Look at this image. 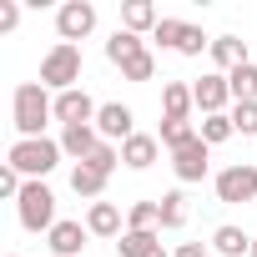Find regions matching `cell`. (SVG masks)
<instances>
[{
	"label": "cell",
	"instance_id": "d590c367",
	"mask_svg": "<svg viewBox=\"0 0 257 257\" xmlns=\"http://www.w3.org/2000/svg\"><path fill=\"white\" fill-rule=\"evenodd\" d=\"M6 257H21V252H6Z\"/></svg>",
	"mask_w": 257,
	"mask_h": 257
},
{
	"label": "cell",
	"instance_id": "3957f363",
	"mask_svg": "<svg viewBox=\"0 0 257 257\" xmlns=\"http://www.w3.org/2000/svg\"><path fill=\"white\" fill-rule=\"evenodd\" d=\"M81 66H86V61H81V46L56 41V46L41 56V86L56 91V96H61V91H76V86H81Z\"/></svg>",
	"mask_w": 257,
	"mask_h": 257
},
{
	"label": "cell",
	"instance_id": "9a60e30c",
	"mask_svg": "<svg viewBox=\"0 0 257 257\" xmlns=\"http://www.w3.org/2000/svg\"><path fill=\"white\" fill-rule=\"evenodd\" d=\"M212 61H217L222 76H232V71L247 66L252 56H247V41H242V36H212Z\"/></svg>",
	"mask_w": 257,
	"mask_h": 257
},
{
	"label": "cell",
	"instance_id": "6da1fadb",
	"mask_svg": "<svg viewBox=\"0 0 257 257\" xmlns=\"http://www.w3.org/2000/svg\"><path fill=\"white\" fill-rule=\"evenodd\" d=\"M11 116H16L21 137H46V126L56 121V96L41 81H21L16 96H11Z\"/></svg>",
	"mask_w": 257,
	"mask_h": 257
},
{
	"label": "cell",
	"instance_id": "d6a6232c",
	"mask_svg": "<svg viewBox=\"0 0 257 257\" xmlns=\"http://www.w3.org/2000/svg\"><path fill=\"white\" fill-rule=\"evenodd\" d=\"M172 257H207V242H177Z\"/></svg>",
	"mask_w": 257,
	"mask_h": 257
},
{
	"label": "cell",
	"instance_id": "277c9868",
	"mask_svg": "<svg viewBox=\"0 0 257 257\" xmlns=\"http://www.w3.org/2000/svg\"><path fill=\"white\" fill-rule=\"evenodd\" d=\"M16 217H21V227L26 232H51L61 217H56V192L46 187V182H26V192H21V202H16Z\"/></svg>",
	"mask_w": 257,
	"mask_h": 257
},
{
	"label": "cell",
	"instance_id": "cb8c5ba5",
	"mask_svg": "<svg viewBox=\"0 0 257 257\" xmlns=\"http://www.w3.org/2000/svg\"><path fill=\"white\" fill-rule=\"evenodd\" d=\"M157 142H162L167 152H182V147H192V142H197V126H192V121H162Z\"/></svg>",
	"mask_w": 257,
	"mask_h": 257
},
{
	"label": "cell",
	"instance_id": "4fadbf2b",
	"mask_svg": "<svg viewBox=\"0 0 257 257\" xmlns=\"http://www.w3.org/2000/svg\"><path fill=\"white\" fill-rule=\"evenodd\" d=\"M192 111H197L192 86L187 81H167L162 86V121H192Z\"/></svg>",
	"mask_w": 257,
	"mask_h": 257
},
{
	"label": "cell",
	"instance_id": "30bf717a",
	"mask_svg": "<svg viewBox=\"0 0 257 257\" xmlns=\"http://www.w3.org/2000/svg\"><path fill=\"white\" fill-rule=\"evenodd\" d=\"M172 172H177V182H202L207 172H212V147L197 137L192 147H182V152H172Z\"/></svg>",
	"mask_w": 257,
	"mask_h": 257
},
{
	"label": "cell",
	"instance_id": "9c48e42d",
	"mask_svg": "<svg viewBox=\"0 0 257 257\" xmlns=\"http://www.w3.org/2000/svg\"><path fill=\"white\" fill-rule=\"evenodd\" d=\"M96 101L76 86V91H61L56 96V121H61V132H66V126H96Z\"/></svg>",
	"mask_w": 257,
	"mask_h": 257
},
{
	"label": "cell",
	"instance_id": "5b68a950",
	"mask_svg": "<svg viewBox=\"0 0 257 257\" xmlns=\"http://www.w3.org/2000/svg\"><path fill=\"white\" fill-rule=\"evenodd\" d=\"M212 192H217V202H227V207L257 202V167H252V162H232V167H222V172L212 177Z\"/></svg>",
	"mask_w": 257,
	"mask_h": 257
},
{
	"label": "cell",
	"instance_id": "603a6c76",
	"mask_svg": "<svg viewBox=\"0 0 257 257\" xmlns=\"http://www.w3.org/2000/svg\"><path fill=\"white\" fill-rule=\"evenodd\" d=\"M126 227L132 232H162V202H132V212H126Z\"/></svg>",
	"mask_w": 257,
	"mask_h": 257
},
{
	"label": "cell",
	"instance_id": "ffe728a7",
	"mask_svg": "<svg viewBox=\"0 0 257 257\" xmlns=\"http://www.w3.org/2000/svg\"><path fill=\"white\" fill-rule=\"evenodd\" d=\"M212 247H217V257H247V252H252V237H247L242 227L222 222V227L212 232Z\"/></svg>",
	"mask_w": 257,
	"mask_h": 257
},
{
	"label": "cell",
	"instance_id": "52a82bcc",
	"mask_svg": "<svg viewBox=\"0 0 257 257\" xmlns=\"http://www.w3.org/2000/svg\"><path fill=\"white\" fill-rule=\"evenodd\" d=\"M96 132H101V142H132L137 137V111L132 106H121V101H101V111H96Z\"/></svg>",
	"mask_w": 257,
	"mask_h": 257
},
{
	"label": "cell",
	"instance_id": "8fae6325",
	"mask_svg": "<svg viewBox=\"0 0 257 257\" xmlns=\"http://www.w3.org/2000/svg\"><path fill=\"white\" fill-rule=\"evenodd\" d=\"M86 237H91V232H86V222L61 217V222L46 232V247H51L56 257H81V252H86Z\"/></svg>",
	"mask_w": 257,
	"mask_h": 257
},
{
	"label": "cell",
	"instance_id": "ba28073f",
	"mask_svg": "<svg viewBox=\"0 0 257 257\" xmlns=\"http://www.w3.org/2000/svg\"><path fill=\"white\" fill-rule=\"evenodd\" d=\"M192 96H197V111H202V116H222V111H232V86H227L222 71H207L202 81H192Z\"/></svg>",
	"mask_w": 257,
	"mask_h": 257
},
{
	"label": "cell",
	"instance_id": "f546056e",
	"mask_svg": "<svg viewBox=\"0 0 257 257\" xmlns=\"http://www.w3.org/2000/svg\"><path fill=\"white\" fill-rule=\"evenodd\" d=\"M152 76H157V56H152V51H142L137 61L121 66V81H152Z\"/></svg>",
	"mask_w": 257,
	"mask_h": 257
},
{
	"label": "cell",
	"instance_id": "83f0119b",
	"mask_svg": "<svg viewBox=\"0 0 257 257\" xmlns=\"http://www.w3.org/2000/svg\"><path fill=\"white\" fill-rule=\"evenodd\" d=\"M182 31H187V21H177V16H162V26L152 31V41H157L162 51H177V46H182Z\"/></svg>",
	"mask_w": 257,
	"mask_h": 257
},
{
	"label": "cell",
	"instance_id": "ac0fdd59",
	"mask_svg": "<svg viewBox=\"0 0 257 257\" xmlns=\"http://www.w3.org/2000/svg\"><path fill=\"white\" fill-rule=\"evenodd\" d=\"M142 51H147V41H142V36H132V31H121V26L106 36V61H111V66H126V61H137Z\"/></svg>",
	"mask_w": 257,
	"mask_h": 257
},
{
	"label": "cell",
	"instance_id": "8992f818",
	"mask_svg": "<svg viewBox=\"0 0 257 257\" xmlns=\"http://www.w3.org/2000/svg\"><path fill=\"white\" fill-rule=\"evenodd\" d=\"M91 31H96V6H91V0H66V6L56 11V36H61L66 46L86 41Z\"/></svg>",
	"mask_w": 257,
	"mask_h": 257
},
{
	"label": "cell",
	"instance_id": "7402d4cb",
	"mask_svg": "<svg viewBox=\"0 0 257 257\" xmlns=\"http://www.w3.org/2000/svg\"><path fill=\"white\" fill-rule=\"evenodd\" d=\"M157 247H162V232H132V227H126L116 237V252L121 257H152Z\"/></svg>",
	"mask_w": 257,
	"mask_h": 257
},
{
	"label": "cell",
	"instance_id": "e575fe53",
	"mask_svg": "<svg viewBox=\"0 0 257 257\" xmlns=\"http://www.w3.org/2000/svg\"><path fill=\"white\" fill-rule=\"evenodd\" d=\"M247 257H257V237H252V252H247Z\"/></svg>",
	"mask_w": 257,
	"mask_h": 257
},
{
	"label": "cell",
	"instance_id": "4dcf8cb0",
	"mask_svg": "<svg viewBox=\"0 0 257 257\" xmlns=\"http://www.w3.org/2000/svg\"><path fill=\"white\" fill-rule=\"evenodd\" d=\"M202 51H212V36H202V26H187L182 31V46H177V56H202Z\"/></svg>",
	"mask_w": 257,
	"mask_h": 257
},
{
	"label": "cell",
	"instance_id": "484cf974",
	"mask_svg": "<svg viewBox=\"0 0 257 257\" xmlns=\"http://www.w3.org/2000/svg\"><path fill=\"white\" fill-rule=\"evenodd\" d=\"M227 86H232V101H257V66H252V61L237 66V71L227 76Z\"/></svg>",
	"mask_w": 257,
	"mask_h": 257
},
{
	"label": "cell",
	"instance_id": "7c38bea8",
	"mask_svg": "<svg viewBox=\"0 0 257 257\" xmlns=\"http://www.w3.org/2000/svg\"><path fill=\"white\" fill-rule=\"evenodd\" d=\"M157 157H162V142H157L152 132H137L132 142H121V167H126V172H147Z\"/></svg>",
	"mask_w": 257,
	"mask_h": 257
},
{
	"label": "cell",
	"instance_id": "5bb4252c",
	"mask_svg": "<svg viewBox=\"0 0 257 257\" xmlns=\"http://www.w3.org/2000/svg\"><path fill=\"white\" fill-rule=\"evenodd\" d=\"M157 26H162V16H157L152 0H126V6H121V31H132V36H152Z\"/></svg>",
	"mask_w": 257,
	"mask_h": 257
},
{
	"label": "cell",
	"instance_id": "44dd1931",
	"mask_svg": "<svg viewBox=\"0 0 257 257\" xmlns=\"http://www.w3.org/2000/svg\"><path fill=\"white\" fill-rule=\"evenodd\" d=\"M106 182H111V177H101V172H96V167H86V162H81V167H71V192H76V197H86V202H101Z\"/></svg>",
	"mask_w": 257,
	"mask_h": 257
},
{
	"label": "cell",
	"instance_id": "2e32d148",
	"mask_svg": "<svg viewBox=\"0 0 257 257\" xmlns=\"http://www.w3.org/2000/svg\"><path fill=\"white\" fill-rule=\"evenodd\" d=\"M86 232L91 237H121L126 227H121V207L116 202H91L86 207Z\"/></svg>",
	"mask_w": 257,
	"mask_h": 257
},
{
	"label": "cell",
	"instance_id": "1f68e13d",
	"mask_svg": "<svg viewBox=\"0 0 257 257\" xmlns=\"http://www.w3.org/2000/svg\"><path fill=\"white\" fill-rule=\"evenodd\" d=\"M21 26V6H16V0H0V36H11Z\"/></svg>",
	"mask_w": 257,
	"mask_h": 257
},
{
	"label": "cell",
	"instance_id": "f1b7e54d",
	"mask_svg": "<svg viewBox=\"0 0 257 257\" xmlns=\"http://www.w3.org/2000/svg\"><path fill=\"white\" fill-rule=\"evenodd\" d=\"M86 167H96L101 177H111V172L121 167V147H116V142H101V147H96V152L86 157Z\"/></svg>",
	"mask_w": 257,
	"mask_h": 257
},
{
	"label": "cell",
	"instance_id": "4316f807",
	"mask_svg": "<svg viewBox=\"0 0 257 257\" xmlns=\"http://www.w3.org/2000/svg\"><path fill=\"white\" fill-rule=\"evenodd\" d=\"M232 132L237 137H257V101H232Z\"/></svg>",
	"mask_w": 257,
	"mask_h": 257
},
{
	"label": "cell",
	"instance_id": "e0dca14e",
	"mask_svg": "<svg viewBox=\"0 0 257 257\" xmlns=\"http://www.w3.org/2000/svg\"><path fill=\"white\" fill-rule=\"evenodd\" d=\"M96 147H101V132H96V126H66V132H61V152H66L76 167H81Z\"/></svg>",
	"mask_w": 257,
	"mask_h": 257
},
{
	"label": "cell",
	"instance_id": "836d02e7",
	"mask_svg": "<svg viewBox=\"0 0 257 257\" xmlns=\"http://www.w3.org/2000/svg\"><path fill=\"white\" fill-rule=\"evenodd\" d=\"M152 257H172V252H167V247H157V252H152Z\"/></svg>",
	"mask_w": 257,
	"mask_h": 257
},
{
	"label": "cell",
	"instance_id": "d6986e66",
	"mask_svg": "<svg viewBox=\"0 0 257 257\" xmlns=\"http://www.w3.org/2000/svg\"><path fill=\"white\" fill-rule=\"evenodd\" d=\"M157 202H162V232H182V227H187V217H192V202H187V192L177 187V192H162Z\"/></svg>",
	"mask_w": 257,
	"mask_h": 257
},
{
	"label": "cell",
	"instance_id": "7a4b0ae2",
	"mask_svg": "<svg viewBox=\"0 0 257 257\" xmlns=\"http://www.w3.org/2000/svg\"><path fill=\"white\" fill-rule=\"evenodd\" d=\"M61 142H51V137H16L11 142V152H6V162L26 177V182H46L56 167H61Z\"/></svg>",
	"mask_w": 257,
	"mask_h": 257
},
{
	"label": "cell",
	"instance_id": "d4e9b609",
	"mask_svg": "<svg viewBox=\"0 0 257 257\" xmlns=\"http://www.w3.org/2000/svg\"><path fill=\"white\" fill-rule=\"evenodd\" d=\"M197 137H202L207 147H222V142H232V137H237V132H232V116H227V111H222V116H202Z\"/></svg>",
	"mask_w": 257,
	"mask_h": 257
}]
</instances>
